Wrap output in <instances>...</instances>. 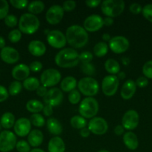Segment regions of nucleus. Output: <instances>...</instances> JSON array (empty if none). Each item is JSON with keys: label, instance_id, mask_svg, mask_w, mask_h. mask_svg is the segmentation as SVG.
I'll return each instance as SVG.
<instances>
[{"label": "nucleus", "instance_id": "nucleus-15", "mask_svg": "<svg viewBox=\"0 0 152 152\" xmlns=\"http://www.w3.org/2000/svg\"><path fill=\"white\" fill-rule=\"evenodd\" d=\"M63 99V94L62 91L58 88H52L48 90L47 94L43 97V102L45 105L56 107L61 105Z\"/></svg>", "mask_w": 152, "mask_h": 152}, {"label": "nucleus", "instance_id": "nucleus-10", "mask_svg": "<svg viewBox=\"0 0 152 152\" xmlns=\"http://www.w3.org/2000/svg\"><path fill=\"white\" fill-rule=\"evenodd\" d=\"M48 44L55 49H61L66 45L65 34L58 30H52L48 32L46 36Z\"/></svg>", "mask_w": 152, "mask_h": 152}, {"label": "nucleus", "instance_id": "nucleus-5", "mask_svg": "<svg viewBox=\"0 0 152 152\" xmlns=\"http://www.w3.org/2000/svg\"><path fill=\"white\" fill-rule=\"evenodd\" d=\"M99 109V105L94 97H86L80 101L78 112L85 119H92L96 116Z\"/></svg>", "mask_w": 152, "mask_h": 152}, {"label": "nucleus", "instance_id": "nucleus-45", "mask_svg": "<svg viewBox=\"0 0 152 152\" xmlns=\"http://www.w3.org/2000/svg\"><path fill=\"white\" fill-rule=\"evenodd\" d=\"M9 2L13 7L19 10L27 7L29 4L28 0H10Z\"/></svg>", "mask_w": 152, "mask_h": 152}, {"label": "nucleus", "instance_id": "nucleus-14", "mask_svg": "<svg viewBox=\"0 0 152 152\" xmlns=\"http://www.w3.org/2000/svg\"><path fill=\"white\" fill-rule=\"evenodd\" d=\"M64 16V10L62 6L53 4L51 6L46 13V19L50 25H55L61 22Z\"/></svg>", "mask_w": 152, "mask_h": 152}, {"label": "nucleus", "instance_id": "nucleus-50", "mask_svg": "<svg viewBox=\"0 0 152 152\" xmlns=\"http://www.w3.org/2000/svg\"><path fill=\"white\" fill-rule=\"evenodd\" d=\"M135 83L137 85V87L138 86L139 88H145L148 84V80L145 77H139V78H137Z\"/></svg>", "mask_w": 152, "mask_h": 152}, {"label": "nucleus", "instance_id": "nucleus-42", "mask_svg": "<svg viewBox=\"0 0 152 152\" xmlns=\"http://www.w3.org/2000/svg\"><path fill=\"white\" fill-rule=\"evenodd\" d=\"M142 73L147 79H152V60H149L144 64L142 67Z\"/></svg>", "mask_w": 152, "mask_h": 152}, {"label": "nucleus", "instance_id": "nucleus-52", "mask_svg": "<svg viewBox=\"0 0 152 152\" xmlns=\"http://www.w3.org/2000/svg\"><path fill=\"white\" fill-rule=\"evenodd\" d=\"M42 111H43L44 116H46V117H51L52 114H53V107L49 105H45Z\"/></svg>", "mask_w": 152, "mask_h": 152}, {"label": "nucleus", "instance_id": "nucleus-59", "mask_svg": "<svg viewBox=\"0 0 152 152\" xmlns=\"http://www.w3.org/2000/svg\"><path fill=\"white\" fill-rule=\"evenodd\" d=\"M125 77H126V74H125V73L124 72H119V74H118V79H120V80H124V79L125 78Z\"/></svg>", "mask_w": 152, "mask_h": 152}, {"label": "nucleus", "instance_id": "nucleus-49", "mask_svg": "<svg viewBox=\"0 0 152 152\" xmlns=\"http://www.w3.org/2000/svg\"><path fill=\"white\" fill-rule=\"evenodd\" d=\"M8 91L4 86L0 85V102H4L8 98Z\"/></svg>", "mask_w": 152, "mask_h": 152}, {"label": "nucleus", "instance_id": "nucleus-22", "mask_svg": "<svg viewBox=\"0 0 152 152\" xmlns=\"http://www.w3.org/2000/svg\"><path fill=\"white\" fill-rule=\"evenodd\" d=\"M66 145L63 140L58 136L51 138L48 143L49 152H65Z\"/></svg>", "mask_w": 152, "mask_h": 152}, {"label": "nucleus", "instance_id": "nucleus-38", "mask_svg": "<svg viewBox=\"0 0 152 152\" xmlns=\"http://www.w3.org/2000/svg\"><path fill=\"white\" fill-rule=\"evenodd\" d=\"M9 3L6 0H0V19H4L8 15Z\"/></svg>", "mask_w": 152, "mask_h": 152}, {"label": "nucleus", "instance_id": "nucleus-23", "mask_svg": "<svg viewBox=\"0 0 152 152\" xmlns=\"http://www.w3.org/2000/svg\"><path fill=\"white\" fill-rule=\"evenodd\" d=\"M124 144L129 150L137 149L139 146V140L137 134L132 132H127L124 134L122 137Z\"/></svg>", "mask_w": 152, "mask_h": 152}, {"label": "nucleus", "instance_id": "nucleus-32", "mask_svg": "<svg viewBox=\"0 0 152 152\" xmlns=\"http://www.w3.org/2000/svg\"><path fill=\"white\" fill-rule=\"evenodd\" d=\"M70 125L75 129L81 130L87 126V121L80 115H75L70 119Z\"/></svg>", "mask_w": 152, "mask_h": 152}, {"label": "nucleus", "instance_id": "nucleus-39", "mask_svg": "<svg viewBox=\"0 0 152 152\" xmlns=\"http://www.w3.org/2000/svg\"><path fill=\"white\" fill-rule=\"evenodd\" d=\"M16 148L18 152H30L31 145L25 140H19L16 142Z\"/></svg>", "mask_w": 152, "mask_h": 152}, {"label": "nucleus", "instance_id": "nucleus-60", "mask_svg": "<svg viewBox=\"0 0 152 152\" xmlns=\"http://www.w3.org/2000/svg\"><path fill=\"white\" fill-rule=\"evenodd\" d=\"M30 152H45V151H43V149H41V148H33V149H31Z\"/></svg>", "mask_w": 152, "mask_h": 152}, {"label": "nucleus", "instance_id": "nucleus-57", "mask_svg": "<svg viewBox=\"0 0 152 152\" xmlns=\"http://www.w3.org/2000/svg\"><path fill=\"white\" fill-rule=\"evenodd\" d=\"M112 37H110V35L109 34H104L102 35V39L104 40V42H110V40L111 39Z\"/></svg>", "mask_w": 152, "mask_h": 152}, {"label": "nucleus", "instance_id": "nucleus-12", "mask_svg": "<svg viewBox=\"0 0 152 152\" xmlns=\"http://www.w3.org/2000/svg\"><path fill=\"white\" fill-rule=\"evenodd\" d=\"M139 123V116L135 110H128L124 114L122 119V126L125 130L129 132L134 130L138 126Z\"/></svg>", "mask_w": 152, "mask_h": 152}, {"label": "nucleus", "instance_id": "nucleus-24", "mask_svg": "<svg viewBox=\"0 0 152 152\" xmlns=\"http://www.w3.org/2000/svg\"><path fill=\"white\" fill-rule=\"evenodd\" d=\"M43 142V134L38 129L31 130L28 135V142L31 147L36 148Z\"/></svg>", "mask_w": 152, "mask_h": 152}, {"label": "nucleus", "instance_id": "nucleus-29", "mask_svg": "<svg viewBox=\"0 0 152 152\" xmlns=\"http://www.w3.org/2000/svg\"><path fill=\"white\" fill-rule=\"evenodd\" d=\"M44 105L38 99H30L25 105L27 111L32 114H37L43 111Z\"/></svg>", "mask_w": 152, "mask_h": 152}, {"label": "nucleus", "instance_id": "nucleus-17", "mask_svg": "<svg viewBox=\"0 0 152 152\" xmlns=\"http://www.w3.org/2000/svg\"><path fill=\"white\" fill-rule=\"evenodd\" d=\"M31 123L29 119L26 117H21L18 119L13 126V130H14L15 134L17 135L20 137L28 136V134L31 132Z\"/></svg>", "mask_w": 152, "mask_h": 152}, {"label": "nucleus", "instance_id": "nucleus-9", "mask_svg": "<svg viewBox=\"0 0 152 152\" xmlns=\"http://www.w3.org/2000/svg\"><path fill=\"white\" fill-rule=\"evenodd\" d=\"M119 80L116 75H108L104 77L101 82V90L107 96H113L117 92Z\"/></svg>", "mask_w": 152, "mask_h": 152}, {"label": "nucleus", "instance_id": "nucleus-6", "mask_svg": "<svg viewBox=\"0 0 152 152\" xmlns=\"http://www.w3.org/2000/svg\"><path fill=\"white\" fill-rule=\"evenodd\" d=\"M77 88L80 94L86 97H92L98 93L99 84L95 79L86 77L80 79L77 83Z\"/></svg>", "mask_w": 152, "mask_h": 152}, {"label": "nucleus", "instance_id": "nucleus-40", "mask_svg": "<svg viewBox=\"0 0 152 152\" xmlns=\"http://www.w3.org/2000/svg\"><path fill=\"white\" fill-rule=\"evenodd\" d=\"M4 24L9 28H14L18 25V19L16 16L13 14H8L4 19Z\"/></svg>", "mask_w": 152, "mask_h": 152}, {"label": "nucleus", "instance_id": "nucleus-41", "mask_svg": "<svg viewBox=\"0 0 152 152\" xmlns=\"http://www.w3.org/2000/svg\"><path fill=\"white\" fill-rule=\"evenodd\" d=\"M142 16H144L145 19L152 23V4H145L142 7Z\"/></svg>", "mask_w": 152, "mask_h": 152}, {"label": "nucleus", "instance_id": "nucleus-7", "mask_svg": "<svg viewBox=\"0 0 152 152\" xmlns=\"http://www.w3.org/2000/svg\"><path fill=\"white\" fill-rule=\"evenodd\" d=\"M61 74L55 68H48L40 75V83L46 88H53L60 83Z\"/></svg>", "mask_w": 152, "mask_h": 152}, {"label": "nucleus", "instance_id": "nucleus-1", "mask_svg": "<svg viewBox=\"0 0 152 152\" xmlns=\"http://www.w3.org/2000/svg\"><path fill=\"white\" fill-rule=\"evenodd\" d=\"M65 36L67 43L74 49L84 47L89 41L88 32L78 25H73L67 28Z\"/></svg>", "mask_w": 152, "mask_h": 152}, {"label": "nucleus", "instance_id": "nucleus-16", "mask_svg": "<svg viewBox=\"0 0 152 152\" xmlns=\"http://www.w3.org/2000/svg\"><path fill=\"white\" fill-rule=\"evenodd\" d=\"M104 26L103 18L100 15L92 14L87 16L83 21V28L87 32H96Z\"/></svg>", "mask_w": 152, "mask_h": 152}, {"label": "nucleus", "instance_id": "nucleus-19", "mask_svg": "<svg viewBox=\"0 0 152 152\" xmlns=\"http://www.w3.org/2000/svg\"><path fill=\"white\" fill-rule=\"evenodd\" d=\"M30 71L28 65L23 63L18 64L12 69L11 75L16 81H24L29 77Z\"/></svg>", "mask_w": 152, "mask_h": 152}, {"label": "nucleus", "instance_id": "nucleus-55", "mask_svg": "<svg viewBox=\"0 0 152 152\" xmlns=\"http://www.w3.org/2000/svg\"><path fill=\"white\" fill-rule=\"evenodd\" d=\"M91 132H89V130L88 129V128H83L81 130H80V135L83 138H86L90 135Z\"/></svg>", "mask_w": 152, "mask_h": 152}, {"label": "nucleus", "instance_id": "nucleus-3", "mask_svg": "<svg viewBox=\"0 0 152 152\" xmlns=\"http://www.w3.org/2000/svg\"><path fill=\"white\" fill-rule=\"evenodd\" d=\"M19 30L25 34H33L40 28V22L38 17L29 13H23L18 22Z\"/></svg>", "mask_w": 152, "mask_h": 152}, {"label": "nucleus", "instance_id": "nucleus-25", "mask_svg": "<svg viewBox=\"0 0 152 152\" xmlns=\"http://www.w3.org/2000/svg\"><path fill=\"white\" fill-rule=\"evenodd\" d=\"M48 131L55 136H59L63 132V126L60 121L55 117H50L46 121Z\"/></svg>", "mask_w": 152, "mask_h": 152}, {"label": "nucleus", "instance_id": "nucleus-31", "mask_svg": "<svg viewBox=\"0 0 152 152\" xmlns=\"http://www.w3.org/2000/svg\"><path fill=\"white\" fill-rule=\"evenodd\" d=\"M29 13L37 15L40 14L44 10L45 4L42 1H33L28 4L27 7Z\"/></svg>", "mask_w": 152, "mask_h": 152}, {"label": "nucleus", "instance_id": "nucleus-34", "mask_svg": "<svg viewBox=\"0 0 152 152\" xmlns=\"http://www.w3.org/2000/svg\"><path fill=\"white\" fill-rule=\"evenodd\" d=\"M29 120L31 122V125H33V126L37 128L43 127L45 126V124H46V120H45L44 117L41 114H39V113L31 114Z\"/></svg>", "mask_w": 152, "mask_h": 152}, {"label": "nucleus", "instance_id": "nucleus-33", "mask_svg": "<svg viewBox=\"0 0 152 152\" xmlns=\"http://www.w3.org/2000/svg\"><path fill=\"white\" fill-rule=\"evenodd\" d=\"M108 45L104 42H99L96 43L93 48V53L98 57H103L108 52Z\"/></svg>", "mask_w": 152, "mask_h": 152}, {"label": "nucleus", "instance_id": "nucleus-37", "mask_svg": "<svg viewBox=\"0 0 152 152\" xmlns=\"http://www.w3.org/2000/svg\"><path fill=\"white\" fill-rule=\"evenodd\" d=\"M8 39L12 43H17L22 39V32L19 29H13L9 32Z\"/></svg>", "mask_w": 152, "mask_h": 152}, {"label": "nucleus", "instance_id": "nucleus-28", "mask_svg": "<svg viewBox=\"0 0 152 152\" xmlns=\"http://www.w3.org/2000/svg\"><path fill=\"white\" fill-rule=\"evenodd\" d=\"M104 68L110 75H116L120 72V65L114 59H108L104 62Z\"/></svg>", "mask_w": 152, "mask_h": 152}, {"label": "nucleus", "instance_id": "nucleus-27", "mask_svg": "<svg viewBox=\"0 0 152 152\" xmlns=\"http://www.w3.org/2000/svg\"><path fill=\"white\" fill-rule=\"evenodd\" d=\"M15 116L11 112H5L2 114L0 119V123H1V127L4 129H11L13 127L15 124Z\"/></svg>", "mask_w": 152, "mask_h": 152}, {"label": "nucleus", "instance_id": "nucleus-13", "mask_svg": "<svg viewBox=\"0 0 152 152\" xmlns=\"http://www.w3.org/2000/svg\"><path fill=\"white\" fill-rule=\"evenodd\" d=\"M88 129L94 134L103 135L108 130V124L103 117H95L88 123Z\"/></svg>", "mask_w": 152, "mask_h": 152}, {"label": "nucleus", "instance_id": "nucleus-36", "mask_svg": "<svg viewBox=\"0 0 152 152\" xmlns=\"http://www.w3.org/2000/svg\"><path fill=\"white\" fill-rule=\"evenodd\" d=\"M68 99L69 102L71 104H72V105H76V104L80 102L81 95H80V93L79 92V91L75 89V90L69 92V94L68 95Z\"/></svg>", "mask_w": 152, "mask_h": 152}, {"label": "nucleus", "instance_id": "nucleus-62", "mask_svg": "<svg viewBox=\"0 0 152 152\" xmlns=\"http://www.w3.org/2000/svg\"><path fill=\"white\" fill-rule=\"evenodd\" d=\"M1 123H0V131H1Z\"/></svg>", "mask_w": 152, "mask_h": 152}, {"label": "nucleus", "instance_id": "nucleus-61", "mask_svg": "<svg viewBox=\"0 0 152 152\" xmlns=\"http://www.w3.org/2000/svg\"><path fill=\"white\" fill-rule=\"evenodd\" d=\"M98 152H110V151H107V150H100V151H98Z\"/></svg>", "mask_w": 152, "mask_h": 152}, {"label": "nucleus", "instance_id": "nucleus-53", "mask_svg": "<svg viewBox=\"0 0 152 152\" xmlns=\"http://www.w3.org/2000/svg\"><path fill=\"white\" fill-rule=\"evenodd\" d=\"M47 92H48L47 88H46L45 86H42V85L41 86H40V87L37 89V91H36V93H37V96H41V97H43V98L46 96V94H47Z\"/></svg>", "mask_w": 152, "mask_h": 152}, {"label": "nucleus", "instance_id": "nucleus-51", "mask_svg": "<svg viewBox=\"0 0 152 152\" xmlns=\"http://www.w3.org/2000/svg\"><path fill=\"white\" fill-rule=\"evenodd\" d=\"M85 4L90 8H95L101 4V0H87L85 1Z\"/></svg>", "mask_w": 152, "mask_h": 152}, {"label": "nucleus", "instance_id": "nucleus-26", "mask_svg": "<svg viewBox=\"0 0 152 152\" xmlns=\"http://www.w3.org/2000/svg\"><path fill=\"white\" fill-rule=\"evenodd\" d=\"M77 86V80L74 77L68 76L65 77L61 83V90L64 92H71L72 91L75 90Z\"/></svg>", "mask_w": 152, "mask_h": 152}, {"label": "nucleus", "instance_id": "nucleus-8", "mask_svg": "<svg viewBox=\"0 0 152 152\" xmlns=\"http://www.w3.org/2000/svg\"><path fill=\"white\" fill-rule=\"evenodd\" d=\"M16 137L13 132L4 130L0 132V152H10L16 148Z\"/></svg>", "mask_w": 152, "mask_h": 152}, {"label": "nucleus", "instance_id": "nucleus-47", "mask_svg": "<svg viewBox=\"0 0 152 152\" xmlns=\"http://www.w3.org/2000/svg\"><path fill=\"white\" fill-rule=\"evenodd\" d=\"M30 68V71L34 73L40 72L43 69V64L39 61H34L28 65Z\"/></svg>", "mask_w": 152, "mask_h": 152}, {"label": "nucleus", "instance_id": "nucleus-54", "mask_svg": "<svg viewBox=\"0 0 152 152\" xmlns=\"http://www.w3.org/2000/svg\"><path fill=\"white\" fill-rule=\"evenodd\" d=\"M124 132H125V129H124L122 125H118L115 127L114 133L118 136H121V135L124 134H125Z\"/></svg>", "mask_w": 152, "mask_h": 152}, {"label": "nucleus", "instance_id": "nucleus-30", "mask_svg": "<svg viewBox=\"0 0 152 152\" xmlns=\"http://www.w3.org/2000/svg\"><path fill=\"white\" fill-rule=\"evenodd\" d=\"M40 81L37 78L34 77H28L22 83V86L25 90L28 91H34L40 87Z\"/></svg>", "mask_w": 152, "mask_h": 152}, {"label": "nucleus", "instance_id": "nucleus-2", "mask_svg": "<svg viewBox=\"0 0 152 152\" xmlns=\"http://www.w3.org/2000/svg\"><path fill=\"white\" fill-rule=\"evenodd\" d=\"M55 64L60 68H71L80 62L77 50L72 48H66L60 50L55 57Z\"/></svg>", "mask_w": 152, "mask_h": 152}, {"label": "nucleus", "instance_id": "nucleus-48", "mask_svg": "<svg viewBox=\"0 0 152 152\" xmlns=\"http://www.w3.org/2000/svg\"><path fill=\"white\" fill-rule=\"evenodd\" d=\"M129 10L131 13L133 14H139L140 13H142V7L141 4H139V3H132L131 5L129 6Z\"/></svg>", "mask_w": 152, "mask_h": 152}, {"label": "nucleus", "instance_id": "nucleus-46", "mask_svg": "<svg viewBox=\"0 0 152 152\" xmlns=\"http://www.w3.org/2000/svg\"><path fill=\"white\" fill-rule=\"evenodd\" d=\"M62 7L64 11H72L76 7V2L73 0H67L63 3Z\"/></svg>", "mask_w": 152, "mask_h": 152}, {"label": "nucleus", "instance_id": "nucleus-20", "mask_svg": "<svg viewBox=\"0 0 152 152\" xmlns=\"http://www.w3.org/2000/svg\"><path fill=\"white\" fill-rule=\"evenodd\" d=\"M28 50L32 56L40 57L46 53V46L40 40H32L28 44Z\"/></svg>", "mask_w": 152, "mask_h": 152}, {"label": "nucleus", "instance_id": "nucleus-4", "mask_svg": "<svg viewBox=\"0 0 152 152\" xmlns=\"http://www.w3.org/2000/svg\"><path fill=\"white\" fill-rule=\"evenodd\" d=\"M125 7V3L122 0H105L101 1V4L103 14L110 18L116 17L122 14Z\"/></svg>", "mask_w": 152, "mask_h": 152}, {"label": "nucleus", "instance_id": "nucleus-18", "mask_svg": "<svg viewBox=\"0 0 152 152\" xmlns=\"http://www.w3.org/2000/svg\"><path fill=\"white\" fill-rule=\"evenodd\" d=\"M0 58L7 64H15L19 61V53L16 49L10 46H5L0 51Z\"/></svg>", "mask_w": 152, "mask_h": 152}, {"label": "nucleus", "instance_id": "nucleus-11", "mask_svg": "<svg viewBox=\"0 0 152 152\" xmlns=\"http://www.w3.org/2000/svg\"><path fill=\"white\" fill-rule=\"evenodd\" d=\"M108 47L114 53L121 54L128 50L130 47V42L123 36H116L112 37L110 40Z\"/></svg>", "mask_w": 152, "mask_h": 152}, {"label": "nucleus", "instance_id": "nucleus-44", "mask_svg": "<svg viewBox=\"0 0 152 152\" xmlns=\"http://www.w3.org/2000/svg\"><path fill=\"white\" fill-rule=\"evenodd\" d=\"M93 59V54L90 51H83L79 54V59L82 64L91 63Z\"/></svg>", "mask_w": 152, "mask_h": 152}, {"label": "nucleus", "instance_id": "nucleus-35", "mask_svg": "<svg viewBox=\"0 0 152 152\" xmlns=\"http://www.w3.org/2000/svg\"><path fill=\"white\" fill-rule=\"evenodd\" d=\"M22 87L23 86H22V84L20 82L16 81V80L12 82L10 84V86H9L8 89H7L9 95L13 96H16V95L20 93L22 89Z\"/></svg>", "mask_w": 152, "mask_h": 152}, {"label": "nucleus", "instance_id": "nucleus-58", "mask_svg": "<svg viewBox=\"0 0 152 152\" xmlns=\"http://www.w3.org/2000/svg\"><path fill=\"white\" fill-rule=\"evenodd\" d=\"M5 47V40L2 37L0 36V49H2Z\"/></svg>", "mask_w": 152, "mask_h": 152}, {"label": "nucleus", "instance_id": "nucleus-43", "mask_svg": "<svg viewBox=\"0 0 152 152\" xmlns=\"http://www.w3.org/2000/svg\"><path fill=\"white\" fill-rule=\"evenodd\" d=\"M80 69L83 74L88 76H92L95 73V68L92 63L82 64Z\"/></svg>", "mask_w": 152, "mask_h": 152}, {"label": "nucleus", "instance_id": "nucleus-21", "mask_svg": "<svg viewBox=\"0 0 152 152\" xmlns=\"http://www.w3.org/2000/svg\"><path fill=\"white\" fill-rule=\"evenodd\" d=\"M137 91V85L132 80H128L125 82L120 91L122 98L125 100L131 99Z\"/></svg>", "mask_w": 152, "mask_h": 152}, {"label": "nucleus", "instance_id": "nucleus-56", "mask_svg": "<svg viewBox=\"0 0 152 152\" xmlns=\"http://www.w3.org/2000/svg\"><path fill=\"white\" fill-rule=\"evenodd\" d=\"M103 22H104V25H105V26H107V27H110V26H111V25H113V22H114V21H113V18L107 17V16H106L105 18H104V19H103Z\"/></svg>", "mask_w": 152, "mask_h": 152}]
</instances>
